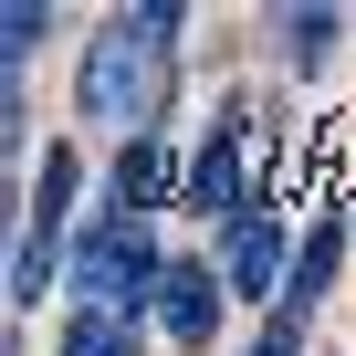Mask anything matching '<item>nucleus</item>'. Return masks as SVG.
Returning a JSON list of instances; mask_svg holds the SVG:
<instances>
[{
	"instance_id": "nucleus-12",
	"label": "nucleus",
	"mask_w": 356,
	"mask_h": 356,
	"mask_svg": "<svg viewBox=\"0 0 356 356\" xmlns=\"http://www.w3.org/2000/svg\"><path fill=\"white\" fill-rule=\"evenodd\" d=\"M53 356H136V314H74Z\"/></svg>"
},
{
	"instance_id": "nucleus-6",
	"label": "nucleus",
	"mask_w": 356,
	"mask_h": 356,
	"mask_svg": "<svg viewBox=\"0 0 356 356\" xmlns=\"http://www.w3.org/2000/svg\"><path fill=\"white\" fill-rule=\"evenodd\" d=\"M335 273H346V210H325V220L304 231V252H293V283H283V304H273V314H293V325H304V314L335 293Z\"/></svg>"
},
{
	"instance_id": "nucleus-13",
	"label": "nucleus",
	"mask_w": 356,
	"mask_h": 356,
	"mask_svg": "<svg viewBox=\"0 0 356 356\" xmlns=\"http://www.w3.org/2000/svg\"><path fill=\"white\" fill-rule=\"evenodd\" d=\"M126 22H136V32H147L157 53H178V22H189V11H178V0H136V11H126Z\"/></svg>"
},
{
	"instance_id": "nucleus-9",
	"label": "nucleus",
	"mask_w": 356,
	"mask_h": 356,
	"mask_svg": "<svg viewBox=\"0 0 356 356\" xmlns=\"http://www.w3.org/2000/svg\"><path fill=\"white\" fill-rule=\"evenodd\" d=\"M32 178H42V189H32V231L53 241V231L74 220V200H84V157H74V147H42V168H32Z\"/></svg>"
},
{
	"instance_id": "nucleus-10",
	"label": "nucleus",
	"mask_w": 356,
	"mask_h": 356,
	"mask_svg": "<svg viewBox=\"0 0 356 356\" xmlns=\"http://www.w3.org/2000/svg\"><path fill=\"white\" fill-rule=\"evenodd\" d=\"M42 42H53V0H11L0 11V74H22Z\"/></svg>"
},
{
	"instance_id": "nucleus-11",
	"label": "nucleus",
	"mask_w": 356,
	"mask_h": 356,
	"mask_svg": "<svg viewBox=\"0 0 356 356\" xmlns=\"http://www.w3.org/2000/svg\"><path fill=\"white\" fill-rule=\"evenodd\" d=\"M53 273H63V252H53V241H42V231H22V241H11V304H22V314H32V304H42V293H53Z\"/></svg>"
},
{
	"instance_id": "nucleus-2",
	"label": "nucleus",
	"mask_w": 356,
	"mask_h": 356,
	"mask_svg": "<svg viewBox=\"0 0 356 356\" xmlns=\"http://www.w3.org/2000/svg\"><path fill=\"white\" fill-rule=\"evenodd\" d=\"M74 95H84V115H95V126H136V136H157V105L178 95V53H157V42L115 11V22L84 42Z\"/></svg>"
},
{
	"instance_id": "nucleus-3",
	"label": "nucleus",
	"mask_w": 356,
	"mask_h": 356,
	"mask_svg": "<svg viewBox=\"0 0 356 356\" xmlns=\"http://www.w3.org/2000/svg\"><path fill=\"white\" fill-rule=\"evenodd\" d=\"M293 252H304V241L283 231V210H273V200H252L241 220H220V252H210V262H220V283H231V293H252V304H283V283H293Z\"/></svg>"
},
{
	"instance_id": "nucleus-4",
	"label": "nucleus",
	"mask_w": 356,
	"mask_h": 356,
	"mask_svg": "<svg viewBox=\"0 0 356 356\" xmlns=\"http://www.w3.org/2000/svg\"><path fill=\"white\" fill-rule=\"evenodd\" d=\"M220 304H231L220 262H168V283H157V304H147V314H157V335H168V346H189V356H200V346L220 335Z\"/></svg>"
},
{
	"instance_id": "nucleus-14",
	"label": "nucleus",
	"mask_w": 356,
	"mask_h": 356,
	"mask_svg": "<svg viewBox=\"0 0 356 356\" xmlns=\"http://www.w3.org/2000/svg\"><path fill=\"white\" fill-rule=\"evenodd\" d=\"M252 356H304V325H293V314H262V335H252Z\"/></svg>"
},
{
	"instance_id": "nucleus-7",
	"label": "nucleus",
	"mask_w": 356,
	"mask_h": 356,
	"mask_svg": "<svg viewBox=\"0 0 356 356\" xmlns=\"http://www.w3.org/2000/svg\"><path fill=\"white\" fill-rule=\"evenodd\" d=\"M189 210H210V220H241V210H252V200H241V136H231V126L189 147Z\"/></svg>"
},
{
	"instance_id": "nucleus-8",
	"label": "nucleus",
	"mask_w": 356,
	"mask_h": 356,
	"mask_svg": "<svg viewBox=\"0 0 356 356\" xmlns=\"http://www.w3.org/2000/svg\"><path fill=\"white\" fill-rule=\"evenodd\" d=\"M273 22H283V63L293 74H325L335 42H346V11H325V0H293V11H273Z\"/></svg>"
},
{
	"instance_id": "nucleus-5",
	"label": "nucleus",
	"mask_w": 356,
	"mask_h": 356,
	"mask_svg": "<svg viewBox=\"0 0 356 356\" xmlns=\"http://www.w3.org/2000/svg\"><path fill=\"white\" fill-rule=\"evenodd\" d=\"M105 200L136 210V220H157L168 200H189V157H178L168 136H126V157H115V178H105Z\"/></svg>"
},
{
	"instance_id": "nucleus-1",
	"label": "nucleus",
	"mask_w": 356,
	"mask_h": 356,
	"mask_svg": "<svg viewBox=\"0 0 356 356\" xmlns=\"http://www.w3.org/2000/svg\"><path fill=\"white\" fill-rule=\"evenodd\" d=\"M63 283H74V314H147L157 283H168L157 220H136V210L105 200L95 220H74V241H63Z\"/></svg>"
}]
</instances>
